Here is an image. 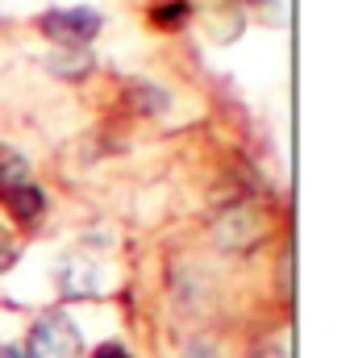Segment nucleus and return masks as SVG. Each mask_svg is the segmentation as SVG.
I'll use <instances>...</instances> for the list:
<instances>
[{"label":"nucleus","instance_id":"3","mask_svg":"<svg viewBox=\"0 0 354 358\" xmlns=\"http://www.w3.org/2000/svg\"><path fill=\"white\" fill-rule=\"evenodd\" d=\"M100 25H104V17L96 8H50L38 21V29L55 46H63V50H84L92 38L100 34Z\"/></svg>","mask_w":354,"mask_h":358},{"label":"nucleus","instance_id":"1","mask_svg":"<svg viewBox=\"0 0 354 358\" xmlns=\"http://www.w3.org/2000/svg\"><path fill=\"white\" fill-rule=\"evenodd\" d=\"M0 200H4V208H8L21 225H34V221L46 213V196H42V187L34 183L29 167H25V159H17L13 150L0 155Z\"/></svg>","mask_w":354,"mask_h":358},{"label":"nucleus","instance_id":"4","mask_svg":"<svg viewBox=\"0 0 354 358\" xmlns=\"http://www.w3.org/2000/svg\"><path fill=\"white\" fill-rule=\"evenodd\" d=\"M59 292L63 296H96V267L80 255H67L59 263Z\"/></svg>","mask_w":354,"mask_h":358},{"label":"nucleus","instance_id":"5","mask_svg":"<svg viewBox=\"0 0 354 358\" xmlns=\"http://www.w3.org/2000/svg\"><path fill=\"white\" fill-rule=\"evenodd\" d=\"M17 259H21V250H17V242H13V234H8V229L0 225V275H4V271L13 267Z\"/></svg>","mask_w":354,"mask_h":358},{"label":"nucleus","instance_id":"6","mask_svg":"<svg viewBox=\"0 0 354 358\" xmlns=\"http://www.w3.org/2000/svg\"><path fill=\"white\" fill-rule=\"evenodd\" d=\"M183 13H187V4H163V8H150V21L176 25V21H183Z\"/></svg>","mask_w":354,"mask_h":358},{"label":"nucleus","instance_id":"2","mask_svg":"<svg viewBox=\"0 0 354 358\" xmlns=\"http://www.w3.org/2000/svg\"><path fill=\"white\" fill-rule=\"evenodd\" d=\"M25 358H84V338H80L76 321L63 308L42 313L34 321V329H29Z\"/></svg>","mask_w":354,"mask_h":358},{"label":"nucleus","instance_id":"7","mask_svg":"<svg viewBox=\"0 0 354 358\" xmlns=\"http://www.w3.org/2000/svg\"><path fill=\"white\" fill-rule=\"evenodd\" d=\"M92 358H134V355H129L121 342H104V346H100V350H96Z\"/></svg>","mask_w":354,"mask_h":358},{"label":"nucleus","instance_id":"8","mask_svg":"<svg viewBox=\"0 0 354 358\" xmlns=\"http://www.w3.org/2000/svg\"><path fill=\"white\" fill-rule=\"evenodd\" d=\"M0 358H25L21 346H0Z\"/></svg>","mask_w":354,"mask_h":358}]
</instances>
